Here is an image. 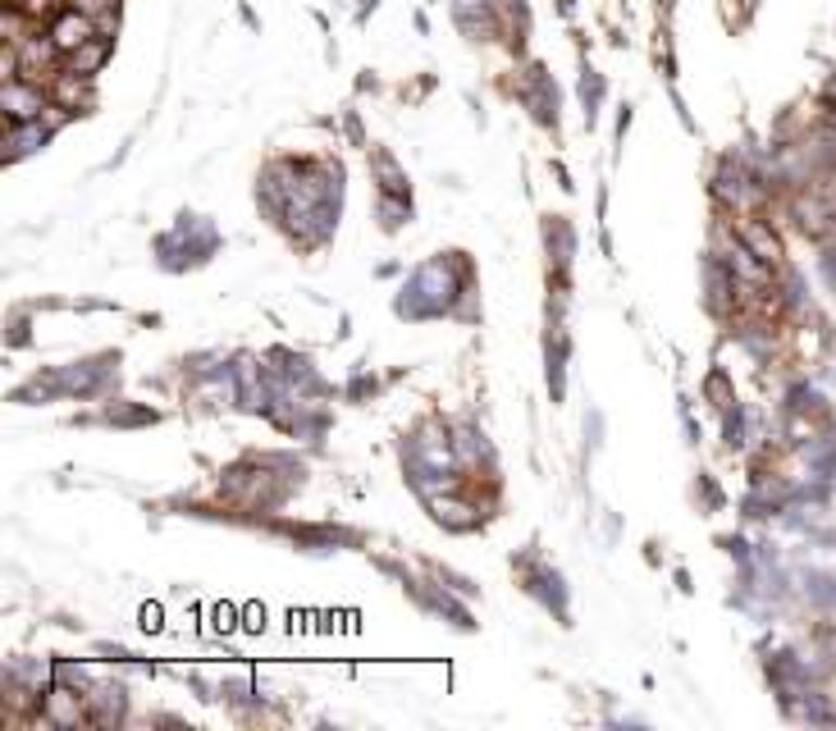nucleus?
I'll use <instances>...</instances> for the list:
<instances>
[{"instance_id":"nucleus-1","label":"nucleus","mask_w":836,"mask_h":731,"mask_svg":"<svg viewBox=\"0 0 836 731\" xmlns=\"http://www.w3.org/2000/svg\"><path fill=\"white\" fill-rule=\"evenodd\" d=\"M51 37H55V47H60V51H78V47H87V41L97 37L92 14H83V10L60 14V18H55V28H51Z\"/></svg>"}]
</instances>
